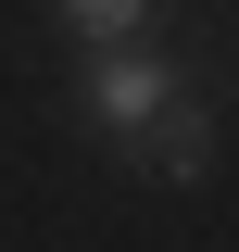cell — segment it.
<instances>
[{
	"label": "cell",
	"instance_id": "1",
	"mask_svg": "<svg viewBox=\"0 0 239 252\" xmlns=\"http://www.w3.org/2000/svg\"><path fill=\"white\" fill-rule=\"evenodd\" d=\"M126 152H139V177H164V189H189V177H214V101H202V89L177 76V89L151 101L139 126H126Z\"/></svg>",
	"mask_w": 239,
	"mask_h": 252
},
{
	"label": "cell",
	"instance_id": "2",
	"mask_svg": "<svg viewBox=\"0 0 239 252\" xmlns=\"http://www.w3.org/2000/svg\"><path fill=\"white\" fill-rule=\"evenodd\" d=\"M164 89H177V63H151L139 38H101V51H89V76H76V114L126 139V126H139V114H151Z\"/></svg>",
	"mask_w": 239,
	"mask_h": 252
},
{
	"label": "cell",
	"instance_id": "3",
	"mask_svg": "<svg viewBox=\"0 0 239 252\" xmlns=\"http://www.w3.org/2000/svg\"><path fill=\"white\" fill-rule=\"evenodd\" d=\"M51 13L89 38V51H101V38H139V26H151V0H51Z\"/></svg>",
	"mask_w": 239,
	"mask_h": 252
}]
</instances>
